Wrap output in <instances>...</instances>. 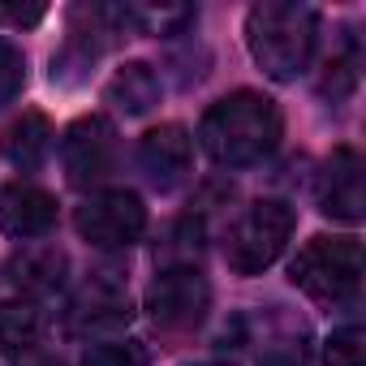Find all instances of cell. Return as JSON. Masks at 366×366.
I'll return each mask as SVG.
<instances>
[{
  "instance_id": "obj_12",
  "label": "cell",
  "mask_w": 366,
  "mask_h": 366,
  "mask_svg": "<svg viewBox=\"0 0 366 366\" xmlns=\"http://www.w3.org/2000/svg\"><path fill=\"white\" fill-rule=\"evenodd\" d=\"M52 224H56V199L48 190L26 186V181H14V186L0 190V229L9 237L39 242L48 237Z\"/></svg>"
},
{
  "instance_id": "obj_4",
  "label": "cell",
  "mask_w": 366,
  "mask_h": 366,
  "mask_svg": "<svg viewBox=\"0 0 366 366\" xmlns=\"http://www.w3.org/2000/svg\"><path fill=\"white\" fill-rule=\"evenodd\" d=\"M293 224H297V216H293L289 203H280V199H259V203H250V207L233 220V229H229V237H224V259H229V267H233L237 276H259V272H267V267L285 254V246H289V237H293Z\"/></svg>"
},
{
  "instance_id": "obj_17",
  "label": "cell",
  "mask_w": 366,
  "mask_h": 366,
  "mask_svg": "<svg viewBox=\"0 0 366 366\" xmlns=\"http://www.w3.org/2000/svg\"><path fill=\"white\" fill-rule=\"evenodd\" d=\"M164 267H194V259L203 254V220L186 216V220H177L168 229V242L155 250Z\"/></svg>"
},
{
  "instance_id": "obj_15",
  "label": "cell",
  "mask_w": 366,
  "mask_h": 366,
  "mask_svg": "<svg viewBox=\"0 0 366 366\" xmlns=\"http://www.w3.org/2000/svg\"><path fill=\"white\" fill-rule=\"evenodd\" d=\"M121 14L138 35H181L199 18V9L190 5H121Z\"/></svg>"
},
{
  "instance_id": "obj_13",
  "label": "cell",
  "mask_w": 366,
  "mask_h": 366,
  "mask_svg": "<svg viewBox=\"0 0 366 366\" xmlns=\"http://www.w3.org/2000/svg\"><path fill=\"white\" fill-rule=\"evenodd\" d=\"M52 151V121L44 112H22L5 125V134H0V155H5L14 168L31 172L48 159Z\"/></svg>"
},
{
  "instance_id": "obj_3",
  "label": "cell",
  "mask_w": 366,
  "mask_h": 366,
  "mask_svg": "<svg viewBox=\"0 0 366 366\" xmlns=\"http://www.w3.org/2000/svg\"><path fill=\"white\" fill-rule=\"evenodd\" d=\"M289 280L319 306H349L362 289V242L310 237L289 263Z\"/></svg>"
},
{
  "instance_id": "obj_6",
  "label": "cell",
  "mask_w": 366,
  "mask_h": 366,
  "mask_svg": "<svg viewBox=\"0 0 366 366\" xmlns=\"http://www.w3.org/2000/svg\"><path fill=\"white\" fill-rule=\"evenodd\" d=\"M74 229L95 250H129L147 233V207L134 190H95L74 212Z\"/></svg>"
},
{
  "instance_id": "obj_23",
  "label": "cell",
  "mask_w": 366,
  "mask_h": 366,
  "mask_svg": "<svg viewBox=\"0 0 366 366\" xmlns=\"http://www.w3.org/2000/svg\"><path fill=\"white\" fill-rule=\"evenodd\" d=\"M44 5H0V26H39L44 22Z\"/></svg>"
},
{
  "instance_id": "obj_8",
  "label": "cell",
  "mask_w": 366,
  "mask_h": 366,
  "mask_svg": "<svg viewBox=\"0 0 366 366\" xmlns=\"http://www.w3.org/2000/svg\"><path fill=\"white\" fill-rule=\"evenodd\" d=\"M134 319V302H129V289L99 272L91 276L65 306V332L69 336H86V340H99V336H112L121 332L125 323Z\"/></svg>"
},
{
  "instance_id": "obj_10",
  "label": "cell",
  "mask_w": 366,
  "mask_h": 366,
  "mask_svg": "<svg viewBox=\"0 0 366 366\" xmlns=\"http://www.w3.org/2000/svg\"><path fill=\"white\" fill-rule=\"evenodd\" d=\"M138 164L151 177V186H159V190L181 186V181L190 177V164H194V142H190L186 125L168 121V125L147 129L142 142H138Z\"/></svg>"
},
{
  "instance_id": "obj_20",
  "label": "cell",
  "mask_w": 366,
  "mask_h": 366,
  "mask_svg": "<svg viewBox=\"0 0 366 366\" xmlns=\"http://www.w3.org/2000/svg\"><path fill=\"white\" fill-rule=\"evenodd\" d=\"M323 366H366V349H362V327L357 323H349V327L327 336Z\"/></svg>"
},
{
  "instance_id": "obj_19",
  "label": "cell",
  "mask_w": 366,
  "mask_h": 366,
  "mask_svg": "<svg viewBox=\"0 0 366 366\" xmlns=\"http://www.w3.org/2000/svg\"><path fill=\"white\" fill-rule=\"evenodd\" d=\"M22 86H26V56L0 35V108H9L22 95Z\"/></svg>"
},
{
  "instance_id": "obj_2",
  "label": "cell",
  "mask_w": 366,
  "mask_h": 366,
  "mask_svg": "<svg viewBox=\"0 0 366 366\" xmlns=\"http://www.w3.org/2000/svg\"><path fill=\"white\" fill-rule=\"evenodd\" d=\"M246 48L267 78L293 82L315 61L319 14L297 0H263L246 14Z\"/></svg>"
},
{
  "instance_id": "obj_5",
  "label": "cell",
  "mask_w": 366,
  "mask_h": 366,
  "mask_svg": "<svg viewBox=\"0 0 366 366\" xmlns=\"http://www.w3.org/2000/svg\"><path fill=\"white\" fill-rule=\"evenodd\" d=\"M212 310V285L199 267H159L147 285V315L159 332H194Z\"/></svg>"
},
{
  "instance_id": "obj_22",
  "label": "cell",
  "mask_w": 366,
  "mask_h": 366,
  "mask_svg": "<svg viewBox=\"0 0 366 366\" xmlns=\"http://www.w3.org/2000/svg\"><path fill=\"white\" fill-rule=\"evenodd\" d=\"M259 366H315L310 362V345L306 336H276L263 353H259Z\"/></svg>"
},
{
  "instance_id": "obj_21",
  "label": "cell",
  "mask_w": 366,
  "mask_h": 366,
  "mask_svg": "<svg viewBox=\"0 0 366 366\" xmlns=\"http://www.w3.org/2000/svg\"><path fill=\"white\" fill-rule=\"evenodd\" d=\"M353 86H357V56H353V52L332 56V61H327V74H323V82H319V95L336 104V99H345Z\"/></svg>"
},
{
  "instance_id": "obj_9",
  "label": "cell",
  "mask_w": 366,
  "mask_h": 366,
  "mask_svg": "<svg viewBox=\"0 0 366 366\" xmlns=\"http://www.w3.org/2000/svg\"><path fill=\"white\" fill-rule=\"evenodd\" d=\"M319 212L340 220V224H357L366 216V190H362V155L353 147H336L323 159L319 186H315Z\"/></svg>"
},
{
  "instance_id": "obj_1",
  "label": "cell",
  "mask_w": 366,
  "mask_h": 366,
  "mask_svg": "<svg viewBox=\"0 0 366 366\" xmlns=\"http://www.w3.org/2000/svg\"><path fill=\"white\" fill-rule=\"evenodd\" d=\"M280 138H285V117H280L276 99H267L259 91H233V95L216 99L199 121L203 151L224 168L263 164L280 147Z\"/></svg>"
},
{
  "instance_id": "obj_18",
  "label": "cell",
  "mask_w": 366,
  "mask_h": 366,
  "mask_svg": "<svg viewBox=\"0 0 366 366\" xmlns=\"http://www.w3.org/2000/svg\"><path fill=\"white\" fill-rule=\"evenodd\" d=\"M82 366H151L142 340H95L82 353Z\"/></svg>"
},
{
  "instance_id": "obj_14",
  "label": "cell",
  "mask_w": 366,
  "mask_h": 366,
  "mask_svg": "<svg viewBox=\"0 0 366 366\" xmlns=\"http://www.w3.org/2000/svg\"><path fill=\"white\" fill-rule=\"evenodd\" d=\"M159 74L147 65V61H129V65H121L117 74H112V82H108V104L117 108V112H125V117H142V112H151L155 104H159Z\"/></svg>"
},
{
  "instance_id": "obj_24",
  "label": "cell",
  "mask_w": 366,
  "mask_h": 366,
  "mask_svg": "<svg viewBox=\"0 0 366 366\" xmlns=\"http://www.w3.org/2000/svg\"><path fill=\"white\" fill-rule=\"evenodd\" d=\"M14 366H61L52 353H44V349H26V353H18V362Z\"/></svg>"
},
{
  "instance_id": "obj_16",
  "label": "cell",
  "mask_w": 366,
  "mask_h": 366,
  "mask_svg": "<svg viewBox=\"0 0 366 366\" xmlns=\"http://www.w3.org/2000/svg\"><path fill=\"white\" fill-rule=\"evenodd\" d=\"M39 332H44V319H39L35 302H0V349L26 353V349H35Z\"/></svg>"
},
{
  "instance_id": "obj_7",
  "label": "cell",
  "mask_w": 366,
  "mask_h": 366,
  "mask_svg": "<svg viewBox=\"0 0 366 366\" xmlns=\"http://www.w3.org/2000/svg\"><path fill=\"white\" fill-rule=\"evenodd\" d=\"M117 125L99 112L91 117H78L65 138H61V164H65V177H69V186L78 190H91L99 186V181L112 177L117 168Z\"/></svg>"
},
{
  "instance_id": "obj_11",
  "label": "cell",
  "mask_w": 366,
  "mask_h": 366,
  "mask_svg": "<svg viewBox=\"0 0 366 366\" xmlns=\"http://www.w3.org/2000/svg\"><path fill=\"white\" fill-rule=\"evenodd\" d=\"M9 272V285L26 297H52L65 289V276H69V254L52 242H22V250L9 254L5 263Z\"/></svg>"
}]
</instances>
